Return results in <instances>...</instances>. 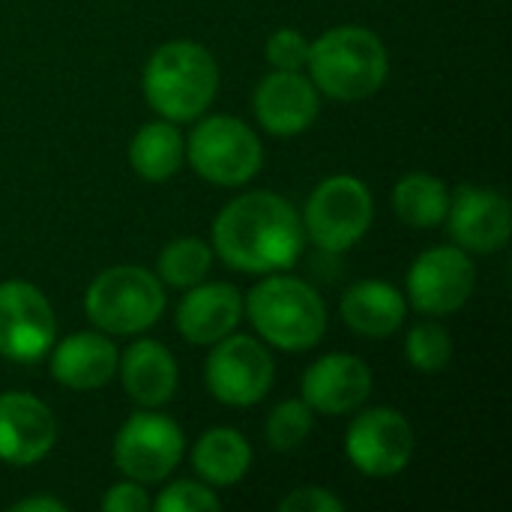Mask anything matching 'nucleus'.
Returning <instances> with one entry per match:
<instances>
[{
  "instance_id": "31",
  "label": "nucleus",
  "mask_w": 512,
  "mask_h": 512,
  "mask_svg": "<svg viewBox=\"0 0 512 512\" xmlns=\"http://www.w3.org/2000/svg\"><path fill=\"white\" fill-rule=\"evenodd\" d=\"M69 507L57 498L39 495V498H24L18 504H12V512H66Z\"/></svg>"
},
{
  "instance_id": "10",
  "label": "nucleus",
  "mask_w": 512,
  "mask_h": 512,
  "mask_svg": "<svg viewBox=\"0 0 512 512\" xmlns=\"http://www.w3.org/2000/svg\"><path fill=\"white\" fill-rule=\"evenodd\" d=\"M417 447L414 426L405 414L393 408H369L348 426L345 453L348 462L375 480H387L402 474L411 465Z\"/></svg>"
},
{
  "instance_id": "8",
  "label": "nucleus",
  "mask_w": 512,
  "mask_h": 512,
  "mask_svg": "<svg viewBox=\"0 0 512 512\" xmlns=\"http://www.w3.org/2000/svg\"><path fill=\"white\" fill-rule=\"evenodd\" d=\"M207 390L228 408L258 405L276 378V363L267 345L252 336H225L213 342L207 357Z\"/></svg>"
},
{
  "instance_id": "11",
  "label": "nucleus",
  "mask_w": 512,
  "mask_h": 512,
  "mask_svg": "<svg viewBox=\"0 0 512 512\" xmlns=\"http://www.w3.org/2000/svg\"><path fill=\"white\" fill-rule=\"evenodd\" d=\"M57 336V318L48 297L21 279L0 285V357L12 363L42 360Z\"/></svg>"
},
{
  "instance_id": "28",
  "label": "nucleus",
  "mask_w": 512,
  "mask_h": 512,
  "mask_svg": "<svg viewBox=\"0 0 512 512\" xmlns=\"http://www.w3.org/2000/svg\"><path fill=\"white\" fill-rule=\"evenodd\" d=\"M264 51L273 69H303L309 57V39L294 27H282L267 39Z\"/></svg>"
},
{
  "instance_id": "29",
  "label": "nucleus",
  "mask_w": 512,
  "mask_h": 512,
  "mask_svg": "<svg viewBox=\"0 0 512 512\" xmlns=\"http://www.w3.org/2000/svg\"><path fill=\"white\" fill-rule=\"evenodd\" d=\"M345 504L330 495L327 489H318V486H303V489H294L291 495L282 498L279 512H342Z\"/></svg>"
},
{
  "instance_id": "23",
  "label": "nucleus",
  "mask_w": 512,
  "mask_h": 512,
  "mask_svg": "<svg viewBox=\"0 0 512 512\" xmlns=\"http://www.w3.org/2000/svg\"><path fill=\"white\" fill-rule=\"evenodd\" d=\"M447 207H450V189L426 171L405 174L393 186V210L411 228L441 225L447 216Z\"/></svg>"
},
{
  "instance_id": "20",
  "label": "nucleus",
  "mask_w": 512,
  "mask_h": 512,
  "mask_svg": "<svg viewBox=\"0 0 512 512\" xmlns=\"http://www.w3.org/2000/svg\"><path fill=\"white\" fill-rule=\"evenodd\" d=\"M339 312H342V321L354 333L366 339H387L402 327L408 306H405V297L390 282L363 279L345 291Z\"/></svg>"
},
{
  "instance_id": "17",
  "label": "nucleus",
  "mask_w": 512,
  "mask_h": 512,
  "mask_svg": "<svg viewBox=\"0 0 512 512\" xmlns=\"http://www.w3.org/2000/svg\"><path fill=\"white\" fill-rule=\"evenodd\" d=\"M243 294L228 282H198L177 306V330L192 345H213L237 330Z\"/></svg>"
},
{
  "instance_id": "22",
  "label": "nucleus",
  "mask_w": 512,
  "mask_h": 512,
  "mask_svg": "<svg viewBox=\"0 0 512 512\" xmlns=\"http://www.w3.org/2000/svg\"><path fill=\"white\" fill-rule=\"evenodd\" d=\"M183 159H186V144L177 123L171 120L144 123L129 144V162L135 174L147 183L171 180L180 171Z\"/></svg>"
},
{
  "instance_id": "26",
  "label": "nucleus",
  "mask_w": 512,
  "mask_h": 512,
  "mask_svg": "<svg viewBox=\"0 0 512 512\" xmlns=\"http://www.w3.org/2000/svg\"><path fill=\"white\" fill-rule=\"evenodd\" d=\"M405 357L408 363L423 372V375H438L450 366L453 360V339L450 333L435 324V321H423L417 327L408 330V339H405Z\"/></svg>"
},
{
  "instance_id": "25",
  "label": "nucleus",
  "mask_w": 512,
  "mask_h": 512,
  "mask_svg": "<svg viewBox=\"0 0 512 512\" xmlns=\"http://www.w3.org/2000/svg\"><path fill=\"white\" fill-rule=\"evenodd\" d=\"M312 426H315V411L303 399H285L267 414L264 438L273 450L291 453L306 444V438L312 435Z\"/></svg>"
},
{
  "instance_id": "15",
  "label": "nucleus",
  "mask_w": 512,
  "mask_h": 512,
  "mask_svg": "<svg viewBox=\"0 0 512 512\" xmlns=\"http://www.w3.org/2000/svg\"><path fill=\"white\" fill-rule=\"evenodd\" d=\"M57 444L51 408L21 390L0 393V459L9 465L42 462Z\"/></svg>"
},
{
  "instance_id": "30",
  "label": "nucleus",
  "mask_w": 512,
  "mask_h": 512,
  "mask_svg": "<svg viewBox=\"0 0 512 512\" xmlns=\"http://www.w3.org/2000/svg\"><path fill=\"white\" fill-rule=\"evenodd\" d=\"M150 507H153L150 495L135 480H126V483L111 486L108 495L102 498V510L108 512H144L150 510Z\"/></svg>"
},
{
  "instance_id": "18",
  "label": "nucleus",
  "mask_w": 512,
  "mask_h": 512,
  "mask_svg": "<svg viewBox=\"0 0 512 512\" xmlns=\"http://www.w3.org/2000/svg\"><path fill=\"white\" fill-rule=\"evenodd\" d=\"M117 360V348L105 333H72L51 354V378L69 390H99L117 375Z\"/></svg>"
},
{
  "instance_id": "24",
  "label": "nucleus",
  "mask_w": 512,
  "mask_h": 512,
  "mask_svg": "<svg viewBox=\"0 0 512 512\" xmlns=\"http://www.w3.org/2000/svg\"><path fill=\"white\" fill-rule=\"evenodd\" d=\"M213 264V249L198 237H177L159 252V282L171 288H192L207 279Z\"/></svg>"
},
{
  "instance_id": "13",
  "label": "nucleus",
  "mask_w": 512,
  "mask_h": 512,
  "mask_svg": "<svg viewBox=\"0 0 512 512\" xmlns=\"http://www.w3.org/2000/svg\"><path fill=\"white\" fill-rule=\"evenodd\" d=\"M318 111V87L300 69H273L255 87V117L276 138H294L306 132Z\"/></svg>"
},
{
  "instance_id": "9",
  "label": "nucleus",
  "mask_w": 512,
  "mask_h": 512,
  "mask_svg": "<svg viewBox=\"0 0 512 512\" xmlns=\"http://www.w3.org/2000/svg\"><path fill=\"white\" fill-rule=\"evenodd\" d=\"M183 447V429L171 417L138 411L120 426L114 438V465L126 480L141 486L159 483L180 465Z\"/></svg>"
},
{
  "instance_id": "12",
  "label": "nucleus",
  "mask_w": 512,
  "mask_h": 512,
  "mask_svg": "<svg viewBox=\"0 0 512 512\" xmlns=\"http://www.w3.org/2000/svg\"><path fill=\"white\" fill-rule=\"evenodd\" d=\"M474 261L459 246H435L408 270V300L423 315H453L474 294Z\"/></svg>"
},
{
  "instance_id": "2",
  "label": "nucleus",
  "mask_w": 512,
  "mask_h": 512,
  "mask_svg": "<svg viewBox=\"0 0 512 512\" xmlns=\"http://www.w3.org/2000/svg\"><path fill=\"white\" fill-rule=\"evenodd\" d=\"M306 66L318 93L339 102H360L384 87L390 57L369 27L342 24L309 42Z\"/></svg>"
},
{
  "instance_id": "7",
  "label": "nucleus",
  "mask_w": 512,
  "mask_h": 512,
  "mask_svg": "<svg viewBox=\"0 0 512 512\" xmlns=\"http://www.w3.org/2000/svg\"><path fill=\"white\" fill-rule=\"evenodd\" d=\"M186 159L213 186H243L261 171L264 147L243 120L216 114L192 129Z\"/></svg>"
},
{
  "instance_id": "1",
  "label": "nucleus",
  "mask_w": 512,
  "mask_h": 512,
  "mask_svg": "<svg viewBox=\"0 0 512 512\" xmlns=\"http://www.w3.org/2000/svg\"><path fill=\"white\" fill-rule=\"evenodd\" d=\"M303 243L297 210L276 192H246L225 204L213 222V252L240 273L288 270Z\"/></svg>"
},
{
  "instance_id": "6",
  "label": "nucleus",
  "mask_w": 512,
  "mask_h": 512,
  "mask_svg": "<svg viewBox=\"0 0 512 512\" xmlns=\"http://www.w3.org/2000/svg\"><path fill=\"white\" fill-rule=\"evenodd\" d=\"M375 216L372 192L351 174L318 183L303 207V234L324 252H345L363 240Z\"/></svg>"
},
{
  "instance_id": "4",
  "label": "nucleus",
  "mask_w": 512,
  "mask_h": 512,
  "mask_svg": "<svg viewBox=\"0 0 512 512\" xmlns=\"http://www.w3.org/2000/svg\"><path fill=\"white\" fill-rule=\"evenodd\" d=\"M258 336L279 351H312L327 333L321 294L297 276H267L243 300Z\"/></svg>"
},
{
  "instance_id": "3",
  "label": "nucleus",
  "mask_w": 512,
  "mask_h": 512,
  "mask_svg": "<svg viewBox=\"0 0 512 512\" xmlns=\"http://www.w3.org/2000/svg\"><path fill=\"white\" fill-rule=\"evenodd\" d=\"M147 105L171 123L198 120L219 90L216 57L189 39L165 42L153 51L141 75Z\"/></svg>"
},
{
  "instance_id": "5",
  "label": "nucleus",
  "mask_w": 512,
  "mask_h": 512,
  "mask_svg": "<svg viewBox=\"0 0 512 512\" xmlns=\"http://www.w3.org/2000/svg\"><path fill=\"white\" fill-rule=\"evenodd\" d=\"M87 318L111 336H135L150 330L165 312V288L159 276L138 264L102 270L84 297Z\"/></svg>"
},
{
  "instance_id": "16",
  "label": "nucleus",
  "mask_w": 512,
  "mask_h": 512,
  "mask_svg": "<svg viewBox=\"0 0 512 512\" xmlns=\"http://www.w3.org/2000/svg\"><path fill=\"white\" fill-rule=\"evenodd\" d=\"M372 396V369L354 354H324L303 375V402L327 417L360 411Z\"/></svg>"
},
{
  "instance_id": "14",
  "label": "nucleus",
  "mask_w": 512,
  "mask_h": 512,
  "mask_svg": "<svg viewBox=\"0 0 512 512\" xmlns=\"http://www.w3.org/2000/svg\"><path fill=\"white\" fill-rule=\"evenodd\" d=\"M444 219L450 222L456 246L465 252L492 255L510 240V204L495 189L459 186L456 195H450Z\"/></svg>"
},
{
  "instance_id": "19",
  "label": "nucleus",
  "mask_w": 512,
  "mask_h": 512,
  "mask_svg": "<svg viewBox=\"0 0 512 512\" xmlns=\"http://www.w3.org/2000/svg\"><path fill=\"white\" fill-rule=\"evenodd\" d=\"M117 372L123 381V390L132 402L141 408H162L177 393V360L174 354L153 339H138L126 348V354L117 360Z\"/></svg>"
},
{
  "instance_id": "27",
  "label": "nucleus",
  "mask_w": 512,
  "mask_h": 512,
  "mask_svg": "<svg viewBox=\"0 0 512 512\" xmlns=\"http://www.w3.org/2000/svg\"><path fill=\"white\" fill-rule=\"evenodd\" d=\"M153 507L159 512H216L222 504L204 483L177 480L153 501Z\"/></svg>"
},
{
  "instance_id": "21",
  "label": "nucleus",
  "mask_w": 512,
  "mask_h": 512,
  "mask_svg": "<svg viewBox=\"0 0 512 512\" xmlns=\"http://www.w3.org/2000/svg\"><path fill=\"white\" fill-rule=\"evenodd\" d=\"M252 447L249 441L228 426L210 429L192 447V468L207 486H234L249 474Z\"/></svg>"
}]
</instances>
